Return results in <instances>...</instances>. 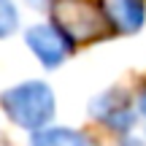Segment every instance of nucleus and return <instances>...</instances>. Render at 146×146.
Returning <instances> with one entry per match:
<instances>
[{"label": "nucleus", "instance_id": "f03ea898", "mask_svg": "<svg viewBox=\"0 0 146 146\" xmlns=\"http://www.w3.org/2000/svg\"><path fill=\"white\" fill-rule=\"evenodd\" d=\"M0 100L11 122L27 130H38L54 116V92L43 81H25L11 87Z\"/></svg>", "mask_w": 146, "mask_h": 146}, {"label": "nucleus", "instance_id": "0eeeda50", "mask_svg": "<svg viewBox=\"0 0 146 146\" xmlns=\"http://www.w3.org/2000/svg\"><path fill=\"white\" fill-rule=\"evenodd\" d=\"M19 25V14H16V5L11 0H0V38L11 35Z\"/></svg>", "mask_w": 146, "mask_h": 146}, {"label": "nucleus", "instance_id": "423d86ee", "mask_svg": "<svg viewBox=\"0 0 146 146\" xmlns=\"http://www.w3.org/2000/svg\"><path fill=\"white\" fill-rule=\"evenodd\" d=\"M30 146H84V138L68 127H52V130H38Z\"/></svg>", "mask_w": 146, "mask_h": 146}, {"label": "nucleus", "instance_id": "20e7f679", "mask_svg": "<svg viewBox=\"0 0 146 146\" xmlns=\"http://www.w3.org/2000/svg\"><path fill=\"white\" fill-rule=\"evenodd\" d=\"M92 114L98 116L100 122H106L114 130H125V127L133 125V114L127 108V100L119 98V92H106L100 95L92 103Z\"/></svg>", "mask_w": 146, "mask_h": 146}, {"label": "nucleus", "instance_id": "1a4fd4ad", "mask_svg": "<svg viewBox=\"0 0 146 146\" xmlns=\"http://www.w3.org/2000/svg\"><path fill=\"white\" fill-rule=\"evenodd\" d=\"M30 3H33V5H41V3H46V0H30Z\"/></svg>", "mask_w": 146, "mask_h": 146}, {"label": "nucleus", "instance_id": "f257e3e1", "mask_svg": "<svg viewBox=\"0 0 146 146\" xmlns=\"http://www.w3.org/2000/svg\"><path fill=\"white\" fill-rule=\"evenodd\" d=\"M52 16L57 22V30L70 41H95L111 27L100 0H54Z\"/></svg>", "mask_w": 146, "mask_h": 146}, {"label": "nucleus", "instance_id": "7ed1b4c3", "mask_svg": "<svg viewBox=\"0 0 146 146\" xmlns=\"http://www.w3.org/2000/svg\"><path fill=\"white\" fill-rule=\"evenodd\" d=\"M27 46L33 49L38 60H41L46 68H57L60 62H65L73 49V41L68 35L57 30V27H49V25H35L27 30Z\"/></svg>", "mask_w": 146, "mask_h": 146}, {"label": "nucleus", "instance_id": "39448f33", "mask_svg": "<svg viewBox=\"0 0 146 146\" xmlns=\"http://www.w3.org/2000/svg\"><path fill=\"white\" fill-rule=\"evenodd\" d=\"M111 19L119 30L135 33L143 25V5L141 0H114L111 5Z\"/></svg>", "mask_w": 146, "mask_h": 146}, {"label": "nucleus", "instance_id": "6e6552de", "mask_svg": "<svg viewBox=\"0 0 146 146\" xmlns=\"http://www.w3.org/2000/svg\"><path fill=\"white\" fill-rule=\"evenodd\" d=\"M138 108H141V114L146 116V89L141 92V98H138Z\"/></svg>", "mask_w": 146, "mask_h": 146}]
</instances>
